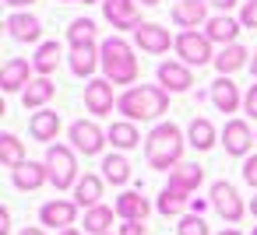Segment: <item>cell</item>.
I'll return each mask as SVG.
<instances>
[{
	"instance_id": "obj_1",
	"label": "cell",
	"mask_w": 257,
	"mask_h": 235,
	"mask_svg": "<svg viewBox=\"0 0 257 235\" xmlns=\"http://www.w3.org/2000/svg\"><path fill=\"white\" fill-rule=\"evenodd\" d=\"M99 56H102V74L109 84H131L138 81L141 67H138V56H134V46L120 36H109L99 42Z\"/></svg>"
},
{
	"instance_id": "obj_2",
	"label": "cell",
	"mask_w": 257,
	"mask_h": 235,
	"mask_svg": "<svg viewBox=\"0 0 257 235\" xmlns=\"http://www.w3.org/2000/svg\"><path fill=\"white\" fill-rule=\"evenodd\" d=\"M116 109L131 120V123H145V120H159L169 109V92L162 84H134L116 98Z\"/></svg>"
},
{
	"instance_id": "obj_3",
	"label": "cell",
	"mask_w": 257,
	"mask_h": 235,
	"mask_svg": "<svg viewBox=\"0 0 257 235\" xmlns=\"http://www.w3.org/2000/svg\"><path fill=\"white\" fill-rule=\"evenodd\" d=\"M183 134L176 123H159L148 137H145V158L152 168L159 172H173L180 162H183Z\"/></svg>"
},
{
	"instance_id": "obj_4",
	"label": "cell",
	"mask_w": 257,
	"mask_h": 235,
	"mask_svg": "<svg viewBox=\"0 0 257 235\" xmlns=\"http://www.w3.org/2000/svg\"><path fill=\"white\" fill-rule=\"evenodd\" d=\"M46 168H50V182L57 190H71L78 186V158H74V148L67 144H50L46 148Z\"/></svg>"
},
{
	"instance_id": "obj_5",
	"label": "cell",
	"mask_w": 257,
	"mask_h": 235,
	"mask_svg": "<svg viewBox=\"0 0 257 235\" xmlns=\"http://www.w3.org/2000/svg\"><path fill=\"white\" fill-rule=\"evenodd\" d=\"M173 50H176L180 64H187V67H204V64H215L211 39H208L204 32H180Z\"/></svg>"
},
{
	"instance_id": "obj_6",
	"label": "cell",
	"mask_w": 257,
	"mask_h": 235,
	"mask_svg": "<svg viewBox=\"0 0 257 235\" xmlns=\"http://www.w3.org/2000/svg\"><path fill=\"white\" fill-rule=\"evenodd\" d=\"M211 207L218 210V218L222 221H229V224H236L243 214H246V204H243V196L236 193V186L232 182H225V179H218V182H211Z\"/></svg>"
},
{
	"instance_id": "obj_7",
	"label": "cell",
	"mask_w": 257,
	"mask_h": 235,
	"mask_svg": "<svg viewBox=\"0 0 257 235\" xmlns=\"http://www.w3.org/2000/svg\"><path fill=\"white\" fill-rule=\"evenodd\" d=\"M67 137H71V148H74L78 154H85V158L99 154V151L106 148V140H109V137L102 134V126L92 123V120H78V123H71Z\"/></svg>"
},
{
	"instance_id": "obj_8",
	"label": "cell",
	"mask_w": 257,
	"mask_h": 235,
	"mask_svg": "<svg viewBox=\"0 0 257 235\" xmlns=\"http://www.w3.org/2000/svg\"><path fill=\"white\" fill-rule=\"evenodd\" d=\"M218 144L225 148V154H236V158H250V148L257 144V134L250 130L246 120H229L222 126V137Z\"/></svg>"
},
{
	"instance_id": "obj_9",
	"label": "cell",
	"mask_w": 257,
	"mask_h": 235,
	"mask_svg": "<svg viewBox=\"0 0 257 235\" xmlns=\"http://www.w3.org/2000/svg\"><path fill=\"white\" fill-rule=\"evenodd\" d=\"M102 14L120 32H138L145 22L138 14V0H102Z\"/></svg>"
},
{
	"instance_id": "obj_10",
	"label": "cell",
	"mask_w": 257,
	"mask_h": 235,
	"mask_svg": "<svg viewBox=\"0 0 257 235\" xmlns=\"http://www.w3.org/2000/svg\"><path fill=\"white\" fill-rule=\"evenodd\" d=\"M113 106H116L113 84H109L106 78H92V81L85 84V109H88L92 116H109Z\"/></svg>"
},
{
	"instance_id": "obj_11",
	"label": "cell",
	"mask_w": 257,
	"mask_h": 235,
	"mask_svg": "<svg viewBox=\"0 0 257 235\" xmlns=\"http://www.w3.org/2000/svg\"><path fill=\"white\" fill-rule=\"evenodd\" d=\"M39 221H43L46 228L67 232V228H74V221H78V204H74V200H50V204L39 207Z\"/></svg>"
},
{
	"instance_id": "obj_12",
	"label": "cell",
	"mask_w": 257,
	"mask_h": 235,
	"mask_svg": "<svg viewBox=\"0 0 257 235\" xmlns=\"http://www.w3.org/2000/svg\"><path fill=\"white\" fill-rule=\"evenodd\" d=\"M32 81H36V78H32V64L22 60V56H15V60H8L4 67H0V88H4L8 95L25 92Z\"/></svg>"
},
{
	"instance_id": "obj_13",
	"label": "cell",
	"mask_w": 257,
	"mask_h": 235,
	"mask_svg": "<svg viewBox=\"0 0 257 235\" xmlns=\"http://www.w3.org/2000/svg\"><path fill=\"white\" fill-rule=\"evenodd\" d=\"M173 22L183 32H197V25H208V0H176Z\"/></svg>"
},
{
	"instance_id": "obj_14",
	"label": "cell",
	"mask_w": 257,
	"mask_h": 235,
	"mask_svg": "<svg viewBox=\"0 0 257 235\" xmlns=\"http://www.w3.org/2000/svg\"><path fill=\"white\" fill-rule=\"evenodd\" d=\"M134 42H138L145 53H152V56H159V53H166L169 46H176V39H169V28H162L159 22H145V25L134 32Z\"/></svg>"
},
{
	"instance_id": "obj_15",
	"label": "cell",
	"mask_w": 257,
	"mask_h": 235,
	"mask_svg": "<svg viewBox=\"0 0 257 235\" xmlns=\"http://www.w3.org/2000/svg\"><path fill=\"white\" fill-rule=\"evenodd\" d=\"M159 84L166 88V92H190L194 88V70L187 67V64H176V60H166V64H159Z\"/></svg>"
},
{
	"instance_id": "obj_16",
	"label": "cell",
	"mask_w": 257,
	"mask_h": 235,
	"mask_svg": "<svg viewBox=\"0 0 257 235\" xmlns=\"http://www.w3.org/2000/svg\"><path fill=\"white\" fill-rule=\"evenodd\" d=\"M208 98H211V106H215L218 112H236V109L243 106V95H239V88H236L232 78H215Z\"/></svg>"
},
{
	"instance_id": "obj_17",
	"label": "cell",
	"mask_w": 257,
	"mask_h": 235,
	"mask_svg": "<svg viewBox=\"0 0 257 235\" xmlns=\"http://www.w3.org/2000/svg\"><path fill=\"white\" fill-rule=\"evenodd\" d=\"M239 22L236 18H229V14H215V18H208V25H204V36L211 39V46L218 42L222 50L225 46H236V39H239Z\"/></svg>"
},
{
	"instance_id": "obj_18",
	"label": "cell",
	"mask_w": 257,
	"mask_h": 235,
	"mask_svg": "<svg viewBox=\"0 0 257 235\" xmlns=\"http://www.w3.org/2000/svg\"><path fill=\"white\" fill-rule=\"evenodd\" d=\"M113 210H116V218H123V221H145V218L152 214V204H148V196H141L138 190H123V193L116 196Z\"/></svg>"
},
{
	"instance_id": "obj_19",
	"label": "cell",
	"mask_w": 257,
	"mask_h": 235,
	"mask_svg": "<svg viewBox=\"0 0 257 235\" xmlns=\"http://www.w3.org/2000/svg\"><path fill=\"white\" fill-rule=\"evenodd\" d=\"M250 50L246 46H225V50H218L215 53V70H218V78H229V74H236V70H243V67H250Z\"/></svg>"
},
{
	"instance_id": "obj_20",
	"label": "cell",
	"mask_w": 257,
	"mask_h": 235,
	"mask_svg": "<svg viewBox=\"0 0 257 235\" xmlns=\"http://www.w3.org/2000/svg\"><path fill=\"white\" fill-rule=\"evenodd\" d=\"M4 28H8V36L18 39V42H39V36H43V22H39L36 14H11V18L4 22Z\"/></svg>"
},
{
	"instance_id": "obj_21",
	"label": "cell",
	"mask_w": 257,
	"mask_h": 235,
	"mask_svg": "<svg viewBox=\"0 0 257 235\" xmlns=\"http://www.w3.org/2000/svg\"><path fill=\"white\" fill-rule=\"evenodd\" d=\"M29 134H32V140H39V144L57 140V134H60V112H53V109H39V112L29 120Z\"/></svg>"
},
{
	"instance_id": "obj_22",
	"label": "cell",
	"mask_w": 257,
	"mask_h": 235,
	"mask_svg": "<svg viewBox=\"0 0 257 235\" xmlns=\"http://www.w3.org/2000/svg\"><path fill=\"white\" fill-rule=\"evenodd\" d=\"M11 182L18 186V190H39L43 182H50V168H46V162H25V165H18L15 172H11Z\"/></svg>"
},
{
	"instance_id": "obj_23",
	"label": "cell",
	"mask_w": 257,
	"mask_h": 235,
	"mask_svg": "<svg viewBox=\"0 0 257 235\" xmlns=\"http://www.w3.org/2000/svg\"><path fill=\"white\" fill-rule=\"evenodd\" d=\"M201 182H204V168L194 165V162H180V165L169 172V186L180 190V193H194Z\"/></svg>"
},
{
	"instance_id": "obj_24",
	"label": "cell",
	"mask_w": 257,
	"mask_h": 235,
	"mask_svg": "<svg viewBox=\"0 0 257 235\" xmlns=\"http://www.w3.org/2000/svg\"><path fill=\"white\" fill-rule=\"evenodd\" d=\"M67 64H71V70H74L78 78H88V81H92V74H95V67H102V56H99V46H78V50H71V56H67Z\"/></svg>"
},
{
	"instance_id": "obj_25",
	"label": "cell",
	"mask_w": 257,
	"mask_h": 235,
	"mask_svg": "<svg viewBox=\"0 0 257 235\" xmlns=\"http://www.w3.org/2000/svg\"><path fill=\"white\" fill-rule=\"evenodd\" d=\"M60 60H64L60 42H43V46L36 50V56H32V70H36L39 78H50V74L60 67Z\"/></svg>"
},
{
	"instance_id": "obj_26",
	"label": "cell",
	"mask_w": 257,
	"mask_h": 235,
	"mask_svg": "<svg viewBox=\"0 0 257 235\" xmlns=\"http://www.w3.org/2000/svg\"><path fill=\"white\" fill-rule=\"evenodd\" d=\"M106 137H109V144H113L116 151H131V148L141 144V134H138V126H134L131 120H116V123H109Z\"/></svg>"
},
{
	"instance_id": "obj_27",
	"label": "cell",
	"mask_w": 257,
	"mask_h": 235,
	"mask_svg": "<svg viewBox=\"0 0 257 235\" xmlns=\"http://www.w3.org/2000/svg\"><path fill=\"white\" fill-rule=\"evenodd\" d=\"M222 134L211 126V120H190V126H187V144L190 148H197V151H208V148H215V140H218Z\"/></svg>"
},
{
	"instance_id": "obj_28",
	"label": "cell",
	"mask_w": 257,
	"mask_h": 235,
	"mask_svg": "<svg viewBox=\"0 0 257 235\" xmlns=\"http://www.w3.org/2000/svg\"><path fill=\"white\" fill-rule=\"evenodd\" d=\"M99 196H102V179L92 176V172H85L78 179V186H74V204L88 210V207H99Z\"/></svg>"
},
{
	"instance_id": "obj_29",
	"label": "cell",
	"mask_w": 257,
	"mask_h": 235,
	"mask_svg": "<svg viewBox=\"0 0 257 235\" xmlns=\"http://www.w3.org/2000/svg\"><path fill=\"white\" fill-rule=\"evenodd\" d=\"M53 95H57V84H53L50 78H36V81L22 92V102H25V109H43Z\"/></svg>"
},
{
	"instance_id": "obj_30",
	"label": "cell",
	"mask_w": 257,
	"mask_h": 235,
	"mask_svg": "<svg viewBox=\"0 0 257 235\" xmlns=\"http://www.w3.org/2000/svg\"><path fill=\"white\" fill-rule=\"evenodd\" d=\"M190 207V193H180V190H173V186H166L162 193H159V200H155V210L159 214H166V218H183V210Z\"/></svg>"
},
{
	"instance_id": "obj_31",
	"label": "cell",
	"mask_w": 257,
	"mask_h": 235,
	"mask_svg": "<svg viewBox=\"0 0 257 235\" xmlns=\"http://www.w3.org/2000/svg\"><path fill=\"white\" fill-rule=\"evenodd\" d=\"M29 158H25V144L15 137V134H0V165L4 168H18V165H25Z\"/></svg>"
},
{
	"instance_id": "obj_32",
	"label": "cell",
	"mask_w": 257,
	"mask_h": 235,
	"mask_svg": "<svg viewBox=\"0 0 257 235\" xmlns=\"http://www.w3.org/2000/svg\"><path fill=\"white\" fill-rule=\"evenodd\" d=\"M102 179L113 186H127L131 182V162L123 154H106L102 158Z\"/></svg>"
},
{
	"instance_id": "obj_33",
	"label": "cell",
	"mask_w": 257,
	"mask_h": 235,
	"mask_svg": "<svg viewBox=\"0 0 257 235\" xmlns=\"http://www.w3.org/2000/svg\"><path fill=\"white\" fill-rule=\"evenodd\" d=\"M95 36H99V28H95L92 18H74L71 28H67V42H71V50H78V46H95Z\"/></svg>"
},
{
	"instance_id": "obj_34",
	"label": "cell",
	"mask_w": 257,
	"mask_h": 235,
	"mask_svg": "<svg viewBox=\"0 0 257 235\" xmlns=\"http://www.w3.org/2000/svg\"><path fill=\"white\" fill-rule=\"evenodd\" d=\"M113 207L99 204V207H88L85 210V232L88 235H109V224H113Z\"/></svg>"
},
{
	"instance_id": "obj_35",
	"label": "cell",
	"mask_w": 257,
	"mask_h": 235,
	"mask_svg": "<svg viewBox=\"0 0 257 235\" xmlns=\"http://www.w3.org/2000/svg\"><path fill=\"white\" fill-rule=\"evenodd\" d=\"M176 228H180V235H211V232H208V221H204L201 214H183Z\"/></svg>"
},
{
	"instance_id": "obj_36",
	"label": "cell",
	"mask_w": 257,
	"mask_h": 235,
	"mask_svg": "<svg viewBox=\"0 0 257 235\" xmlns=\"http://www.w3.org/2000/svg\"><path fill=\"white\" fill-rule=\"evenodd\" d=\"M239 25H243V28H257V0H243V8H239Z\"/></svg>"
},
{
	"instance_id": "obj_37",
	"label": "cell",
	"mask_w": 257,
	"mask_h": 235,
	"mask_svg": "<svg viewBox=\"0 0 257 235\" xmlns=\"http://www.w3.org/2000/svg\"><path fill=\"white\" fill-rule=\"evenodd\" d=\"M243 112H246L250 120H257V84L246 88V95H243Z\"/></svg>"
},
{
	"instance_id": "obj_38",
	"label": "cell",
	"mask_w": 257,
	"mask_h": 235,
	"mask_svg": "<svg viewBox=\"0 0 257 235\" xmlns=\"http://www.w3.org/2000/svg\"><path fill=\"white\" fill-rule=\"evenodd\" d=\"M243 179H246V186H253V190H257V154L243 158Z\"/></svg>"
},
{
	"instance_id": "obj_39",
	"label": "cell",
	"mask_w": 257,
	"mask_h": 235,
	"mask_svg": "<svg viewBox=\"0 0 257 235\" xmlns=\"http://www.w3.org/2000/svg\"><path fill=\"white\" fill-rule=\"evenodd\" d=\"M120 235H152V232L145 228V221H123L120 224Z\"/></svg>"
},
{
	"instance_id": "obj_40",
	"label": "cell",
	"mask_w": 257,
	"mask_h": 235,
	"mask_svg": "<svg viewBox=\"0 0 257 235\" xmlns=\"http://www.w3.org/2000/svg\"><path fill=\"white\" fill-rule=\"evenodd\" d=\"M0 235H11V210H0Z\"/></svg>"
},
{
	"instance_id": "obj_41",
	"label": "cell",
	"mask_w": 257,
	"mask_h": 235,
	"mask_svg": "<svg viewBox=\"0 0 257 235\" xmlns=\"http://www.w3.org/2000/svg\"><path fill=\"white\" fill-rule=\"evenodd\" d=\"M208 4H215V8H218L222 14H229V11H232V8L239 4V0H208Z\"/></svg>"
},
{
	"instance_id": "obj_42",
	"label": "cell",
	"mask_w": 257,
	"mask_h": 235,
	"mask_svg": "<svg viewBox=\"0 0 257 235\" xmlns=\"http://www.w3.org/2000/svg\"><path fill=\"white\" fill-rule=\"evenodd\" d=\"M8 8H29V4H36V0H4Z\"/></svg>"
},
{
	"instance_id": "obj_43",
	"label": "cell",
	"mask_w": 257,
	"mask_h": 235,
	"mask_svg": "<svg viewBox=\"0 0 257 235\" xmlns=\"http://www.w3.org/2000/svg\"><path fill=\"white\" fill-rule=\"evenodd\" d=\"M250 74L257 78V46H253V56H250Z\"/></svg>"
},
{
	"instance_id": "obj_44",
	"label": "cell",
	"mask_w": 257,
	"mask_h": 235,
	"mask_svg": "<svg viewBox=\"0 0 257 235\" xmlns=\"http://www.w3.org/2000/svg\"><path fill=\"white\" fill-rule=\"evenodd\" d=\"M138 4H141V8H159L162 0H138Z\"/></svg>"
},
{
	"instance_id": "obj_45",
	"label": "cell",
	"mask_w": 257,
	"mask_h": 235,
	"mask_svg": "<svg viewBox=\"0 0 257 235\" xmlns=\"http://www.w3.org/2000/svg\"><path fill=\"white\" fill-rule=\"evenodd\" d=\"M18 235H46L43 228H25V232H18Z\"/></svg>"
},
{
	"instance_id": "obj_46",
	"label": "cell",
	"mask_w": 257,
	"mask_h": 235,
	"mask_svg": "<svg viewBox=\"0 0 257 235\" xmlns=\"http://www.w3.org/2000/svg\"><path fill=\"white\" fill-rule=\"evenodd\" d=\"M60 235H85V232H78V228H67V232H60Z\"/></svg>"
},
{
	"instance_id": "obj_47",
	"label": "cell",
	"mask_w": 257,
	"mask_h": 235,
	"mask_svg": "<svg viewBox=\"0 0 257 235\" xmlns=\"http://www.w3.org/2000/svg\"><path fill=\"white\" fill-rule=\"evenodd\" d=\"M250 214H253V218H257V196H253V200H250Z\"/></svg>"
},
{
	"instance_id": "obj_48",
	"label": "cell",
	"mask_w": 257,
	"mask_h": 235,
	"mask_svg": "<svg viewBox=\"0 0 257 235\" xmlns=\"http://www.w3.org/2000/svg\"><path fill=\"white\" fill-rule=\"evenodd\" d=\"M218 235H239V232H236V228H225V232H218Z\"/></svg>"
},
{
	"instance_id": "obj_49",
	"label": "cell",
	"mask_w": 257,
	"mask_h": 235,
	"mask_svg": "<svg viewBox=\"0 0 257 235\" xmlns=\"http://www.w3.org/2000/svg\"><path fill=\"white\" fill-rule=\"evenodd\" d=\"M81 4H95V0H81Z\"/></svg>"
},
{
	"instance_id": "obj_50",
	"label": "cell",
	"mask_w": 257,
	"mask_h": 235,
	"mask_svg": "<svg viewBox=\"0 0 257 235\" xmlns=\"http://www.w3.org/2000/svg\"><path fill=\"white\" fill-rule=\"evenodd\" d=\"M250 235H257V224H253V232H250Z\"/></svg>"
},
{
	"instance_id": "obj_51",
	"label": "cell",
	"mask_w": 257,
	"mask_h": 235,
	"mask_svg": "<svg viewBox=\"0 0 257 235\" xmlns=\"http://www.w3.org/2000/svg\"><path fill=\"white\" fill-rule=\"evenodd\" d=\"M64 4H74V0H64Z\"/></svg>"
}]
</instances>
